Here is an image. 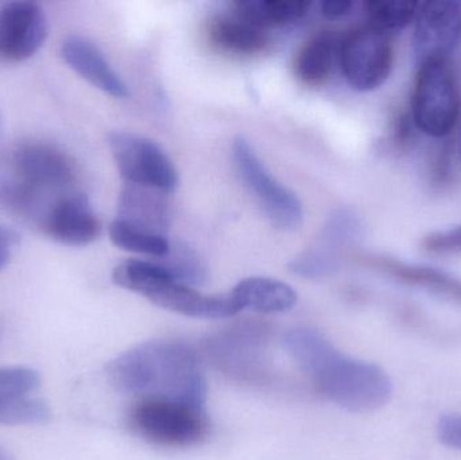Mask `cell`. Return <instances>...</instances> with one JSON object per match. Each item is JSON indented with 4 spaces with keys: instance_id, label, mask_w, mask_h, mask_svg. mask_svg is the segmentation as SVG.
I'll return each mask as SVG.
<instances>
[{
    "instance_id": "6da1fadb",
    "label": "cell",
    "mask_w": 461,
    "mask_h": 460,
    "mask_svg": "<svg viewBox=\"0 0 461 460\" xmlns=\"http://www.w3.org/2000/svg\"><path fill=\"white\" fill-rule=\"evenodd\" d=\"M111 385L138 400H164L204 408L207 381L196 353L185 343L151 340L108 364Z\"/></svg>"
},
{
    "instance_id": "7a4b0ae2",
    "label": "cell",
    "mask_w": 461,
    "mask_h": 460,
    "mask_svg": "<svg viewBox=\"0 0 461 460\" xmlns=\"http://www.w3.org/2000/svg\"><path fill=\"white\" fill-rule=\"evenodd\" d=\"M284 346L295 364L335 404L351 412L365 413L389 402L393 383L384 370L344 356L320 332L292 329L285 335Z\"/></svg>"
},
{
    "instance_id": "3957f363",
    "label": "cell",
    "mask_w": 461,
    "mask_h": 460,
    "mask_svg": "<svg viewBox=\"0 0 461 460\" xmlns=\"http://www.w3.org/2000/svg\"><path fill=\"white\" fill-rule=\"evenodd\" d=\"M10 169L0 178V204L35 229L59 200L78 191L75 161L50 143H22L14 150Z\"/></svg>"
},
{
    "instance_id": "277c9868",
    "label": "cell",
    "mask_w": 461,
    "mask_h": 460,
    "mask_svg": "<svg viewBox=\"0 0 461 460\" xmlns=\"http://www.w3.org/2000/svg\"><path fill=\"white\" fill-rule=\"evenodd\" d=\"M116 285L146 297L159 307L197 319H224L240 312L232 293L203 294L178 283L161 262L129 259L113 269Z\"/></svg>"
},
{
    "instance_id": "5b68a950",
    "label": "cell",
    "mask_w": 461,
    "mask_h": 460,
    "mask_svg": "<svg viewBox=\"0 0 461 460\" xmlns=\"http://www.w3.org/2000/svg\"><path fill=\"white\" fill-rule=\"evenodd\" d=\"M127 420L135 435L162 447H191L210 429L204 408L164 400H138Z\"/></svg>"
},
{
    "instance_id": "8992f818",
    "label": "cell",
    "mask_w": 461,
    "mask_h": 460,
    "mask_svg": "<svg viewBox=\"0 0 461 460\" xmlns=\"http://www.w3.org/2000/svg\"><path fill=\"white\" fill-rule=\"evenodd\" d=\"M460 108L459 86L449 61L419 65L411 103L416 126L429 137H447L456 127Z\"/></svg>"
},
{
    "instance_id": "52a82bcc",
    "label": "cell",
    "mask_w": 461,
    "mask_h": 460,
    "mask_svg": "<svg viewBox=\"0 0 461 460\" xmlns=\"http://www.w3.org/2000/svg\"><path fill=\"white\" fill-rule=\"evenodd\" d=\"M232 158L241 181L257 197L271 223L284 231L297 230L303 221L300 199L270 175L243 135L233 140Z\"/></svg>"
},
{
    "instance_id": "ba28073f",
    "label": "cell",
    "mask_w": 461,
    "mask_h": 460,
    "mask_svg": "<svg viewBox=\"0 0 461 460\" xmlns=\"http://www.w3.org/2000/svg\"><path fill=\"white\" fill-rule=\"evenodd\" d=\"M108 145L124 184L170 194L178 185V173L164 149L142 135L113 131Z\"/></svg>"
},
{
    "instance_id": "9c48e42d",
    "label": "cell",
    "mask_w": 461,
    "mask_h": 460,
    "mask_svg": "<svg viewBox=\"0 0 461 460\" xmlns=\"http://www.w3.org/2000/svg\"><path fill=\"white\" fill-rule=\"evenodd\" d=\"M339 61L352 88L374 91L389 78L394 65V50L390 37L367 24L344 38Z\"/></svg>"
},
{
    "instance_id": "30bf717a",
    "label": "cell",
    "mask_w": 461,
    "mask_h": 460,
    "mask_svg": "<svg viewBox=\"0 0 461 460\" xmlns=\"http://www.w3.org/2000/svg\"><path fill=\"white\" fill-rule=\"evenodd\" d=\"M461 41V5L451 0H432L420 5L413 49L417 65L449 61Z\"/></svg>"
},
{
    "instance_id": "8fae6325",
    "label": "cell",
    "mask_w": 461,
    "mask_h": 460,
    "mask_svg": "<svg viewBox=\"0 0 461 460\" xmlns=\"http://www.w3.org/2000/svg\"><path fill=\"white\" fill-rule=\"evenodd\" d=\"M41 377L29 367L0 369V424L37 426L50 419V408L37 396Z\"/></svg>"
},
{
    "instance_id": "7c38bea8",
    "label": "cell",
    "mask_w": 461,
    "mask_h": 460,
    "mask_svg": "<svg viewBox=\"0 0 461 460\" xmlns=\"http://www.w3.org/2000/svg\"><path fill=\"white\" fill-rule=\"evenodd\" d=\"M48 35V19L40 5L13 2L0 7V61L21 62L37 53Z\"/></svg>"
},
{
    "instance_id": "4fadbf2b",
    "label": "cell",
    "mask_w": 461,
    "mask_h": 460,
    "mask_svg": "<svg viewBox=\"0 0 461 460\" xmlns=\"http://www.w3.org/2000/svg\"><path fill=\"white\" fill-rule=\"evenodd\" d=\"M40 231L62 245L81 248L99 238L102 224L88 197L83 192L76 191L51 207Z\"/></svg>"
},
{
    "instance_id": "5bb4252c",
    "label": "cell",
    "mask_w": 461,
    "mask_h": 460,
    "mask_svg": "<svg viewBox=\"0 0 461 460\" xmlns=\"http://www.w3.org/2000/svg\"><path fill=\"white\" fill-rule=\"evenodd\" d=\"M62 59L92 86L115 99L129 96V86L115 72L95 43L80 35H70L62 42Z\"/></svg>"
},
{
    "instance_id": "9a60e30c",
    "label": "cell",
    "mask_w": 461,
    "mask_h": 460,
    "mask_svg": "<svg viewBox=\"0 0 461 460\" xmlns=\"http://www.w3.org/2000/svg\"><path fill=\"white\" fill-rule=\"evenodd\" d=\"M118 221L167 237L170 207L167 194L146 186L124 184L118 202Z\"/></svg>"
},
{
    "instance_id": "2e32d148",
    "label": "cell",
    "mask_w": 461,
    "mask_h": 460,
    "mask_svg": "<svg viewBox=\"0 0 461 460\" xmlns=\"http://www.w3.org/2000/svg\"><path fill=\"white\" fill-rule=\"evenodd\" d=\"M366 262L406 285L425 289L430 293L461 304V280L435 267L406 264L390 257H367Z\"/></svg>"
},
{
    "instance_id": "e0dca14e",
    "label": "cell",
    "mask_w": 461,
    "mask_h": 460,
    "mask_svg": "<svg viewBox=\"0 0 461 460\" xmlns=\"http://www.w3.org/2000/svg\"><path fill=\"white\" fill-rule=\"evenodd\" d=\"M239 310L262 313L286 312L297 302L294 289L287 284L268 277H249L230 291Z\"/></svg>"
},
{
    "instance_id": "ac0fdd59",
    "label": "cell",
    "mask_w": 461,
    "mask_h": 460,
    "mask_svg": "<svg viewBox=\"0 0 461 460\" xmlns=\"http://www.w3.org/2000/svg\"><path fill=\"white\" fill-rule=\"evenodd\" d=\"M210 38L221 50L240 56L262 53L270 45V37L266 30L239 18L235 14L213 19Z\"/></svg>"
},
{
    "instance_id": "d6986e66",
    "label": "cell",
    "mask_w": 461,
    "mask_h": 460,
    "mask_svg": "<svg viewBox=\"0 0 461 460\" xmlns=\"http://www.w3.org/2000/svg\"><path fill=\"white\" fill-rule=\"evenodd\" d=\"M339 50L340 45L332 34L312 38L295 56V77L305 86H321L332 75L336 59H339Z\"/></svg>"
},
{
    "instance_id": "ffe728a7",
    "label": "cell",
    "mask_w": 461,
    "mask_h": 460,
    "mask_svg": "<svg viewBox=\"0 0 461 460\" xmlns=\"http://www.w3.org/2000/svg\"><path fill=\"white\" fill-rule=\"evenodd\" d=\"M308 2H274V0H246L233 5V14L260 29L285 26L300 21L308 13Z\"/></svg>"
},
{
    "instance_id": "44dd1931",
    "label": "cell",
    "mask_w": 461,
    "mask_h": 460,
    "mask_svg": "<svg viewBox=\"0 0 461 460\" xmlns=\"http://www.w3.org/2000/svg\"><path fill=\"white\" fill-rule=\"evenodd\" d=\"M419 7V3L408 0H375L366 3V14L371 27L390 37L416 19Z\"/></svg>"
},
{
    "instance_id": "7402d4cb",
    "label": "cell",
    "mask_w": 461,
    "mask_h": 460,
    "mask_svg": "<svg viewBox=\"0 0 461 460\" xmlns=\"http://www.w3.org/2000/svg\"><path fill=\"white\" fill-rule=\"evenodd\" d=\"M110 238L113 245L123 248V250L154 257V258H164L172 248V245L164 235L153 234V232L137 229V227L130 226L118 219L111 223Z\"/></svg>"
},
{
    "instance_id": "603a6c76",
    "label": "cell",
    "mask_w": 461,
    "mask_h": 460,
    "mask_svg": "<svg viewBox=\"0 0 461 460\" xmlns=\"http://www.w3.org/2000/svg\"><path fill=\"white\" fill-rule=\"evenodd\" d=\"M165 262H161L167 272L185 285H197L204 283L205 266L196 253L186 246L170 248V253L164 257Z\"/></svg>"
},
{
    "instance_id": "cb8c5ba5",
    "label": "cell",
    "mask_w": 461,
    "mask_h": 460,
    "mask_svg": "<svg viewBox=\"0 0 461 460\" xmlns=\"http://www.w3.org/2000/svg\"><path fill=\"white\" fill-rule=\"evenodd\" d=\"M338 267L339 259L335 251L322 245L303 251L289 265L290 272L305 278L324 277L336 272Z\"/></svg>"
},
{
    "instance_id": "d4e9b609",
    "label": "cell",
    "mask_w": 461,
    "mask_h": 460,
    "mask_svg": "<svg viewBox=\"0 0 461 460\" xmlns=\"http://www.w3.org/2000/svg\"><path fill=\"white\" fill-rule=\"evenodd\" d=\"M422 246L433 254H461V224L427 235Z\"/></svg>"
},
{
    "instance_id": "484cf974",
    "label": "cell",
    "mask_w": 461,
    "mask_h": 460,
    "mask_svg": "<svg viewBox=\"0 0 461 460\" xmlns=\"http://www.w3.org/2000/svg\"><path fill=\"white\" fill-rule=\"evenodd\" d=\"M438 437L443 445L461 451V413H452L440 419Z\"/></svg>"
},
{
    "instance_id": "4316f807",
    "label": "cell",
    "mask_w": 461,
    "mask_h": 460,
    "mask_svg": "<svg viewBox=\"0 0 461 460\" xmlns=\"http://www.w3.org/2000/svg\"><path fill=\"white\" fill-rule=\"evenodd\" d=\"M18 246V235L7 227L0 226V270L10 262Z\"/></svg>"
},
{
    "instance_id": "83f0119b",
    "label": "cell",
    "mask_w": 461,
    "mask_h": 460,
    "mask_svg": "<svg viewBox=\"0 0 461 460\" xmlns=\"http://www.w3.org/2000/svg\"><path fill=\"white\" fill-rule=\"evenodd\" d=\"M352 8H354V2L351 0H325L321 5V13L325 18L335 21L348 15Z\"/></svg>"
},
{
    "instance_id": "f1b7e54d",
    "label": "cell",
    "mask_w": 461,
    "mask_h": 460,
    "mask_svg": "<svg viewBox=\"0 0 461 460\" xmlns=\"http://www.w3.org/2000/svg\"><path fill=\"white\" fill-rule=\"evenodd\" d=\"M0 460H14L11 458L10 454L5 450V448L0 447Z\"/></svg>"
},
{
    "instance_id": "f546056e",
    "label": "cell",
    "mask_w": 461,
    "mask_h": 460,
    "mask_svg": "<svg viewBox=\"0 0 461 460\" xmlns=\"http://www.w3.org/2000/svg\"><path fill=\"white\" fill-rule=\"evenodd\" d=\"M5 320H3L2 316H0V343H2L3 338H5Z\"/></svg>"
}]
</instances>
